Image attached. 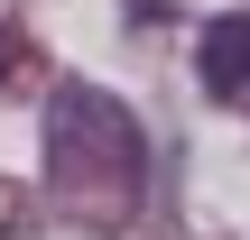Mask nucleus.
<instances>
[{
  "mask_svg": "<svg viewBox=\"0 0 250 240\" xmlns=\"http://www.w3.org/2000/svg\"><path fill=\"white\" fill-rule=\"evenodd\" d=\"M46 185L83 194V203H139L148 194V129L102 83H56L46 92Z\"/></svg>",
  "mask_w": 250,
  "mask_h": 240,
  "instance_id": "obj_1",
  "label": "nucleus"
},
{
  "mask_svg": "<svg viewBox=\"0 0 250 240\" xmlns=\"http://www.w3.org/2000/svg\"><path fill=\"white\" fill-rule=\"evenodd\" d=\"M195 74H204V92H213V102H250V9H232V18H213V28H204Z\"/></svg>",
  "mask_w": 250,
  "mask_h": 240,
  "instance_id": "obj_2",
  "label": "nucleus"
},
{
  "mask_svg": "<svg viewBox=\"0 0 250 240\" xmlns=\"http://www.w3.org/2000/svg\"><path fill=\"white\" fill-rule=\"evenodd\" d=\"M19 65H28V46H19V28H0V83H19Z\"/></svg>",
  "mask_w": 250,
  "mask_h": 240,
  "instance_id": "obj_3",
  "label": "nucleus"
}]
</instances>
